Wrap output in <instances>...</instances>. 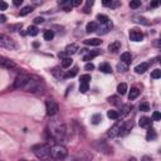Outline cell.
I'll return each instance as SVG.
<instances>
[{
  "mask_svg": "<svg viewBox=\"0 0 161 161\" xmlns=\"http://www.w3.org/2000/svg\"><path fill=\"white\" fill-rule=\"evenodd\" d=\"M48 132L52 139L56 141H63L67 135L66 124L60 120H52L48 125Z\"/></svg>",
  "mask_w": 161,
  "mask_h": 161,
  "instance_id": "obj_1",
  "label": "cell"
},
{
  "mask_svg": "<svg viewBox=\"0 0 161 161\" xmlns=\"http://www.w3.org/2000/svg\"><path fill=\"white\" fill-rule=\"evenodd\" d=\"M33 151H34V155L40 160H48L52 158V146H49L47 144L34 146Z\"/></svg>",
  "mask_w": 161,
  "mask_h": 161,
  "instance_id": "obj_2",
  "label": "cell"
},
{
  "mask_svg": "<svg viewBox=\"0 0 161 161\" xmlns=\"http://www.w3.org/2000/svg\"><path fill=\"white\" fill-rule=\"evenodd\" d=\"M68 155V151L67 149L60 144H56L52 146V159H56V160H63L66 159Z\"/></svg>",
  "mask_w": 161,
  "mask_h": 161,
  "instance_id": "obj_3",
  "label": "cell"
},
{
  "mask_svg": "<svg viewBox=\"0 0 161 161\" xmlns=\"http://www.w3.org/2000/svg\"><path fill=\"white\" fill-rule=\"evenodd\" d=\"M0 47H3V48H6V49H15L17 48V45H15L14 43V40L13 39H10L9 37H6V35H4V34H1L0 35Z\"/></svg>",
  "mask_w": 161,
  "mask_h": 161,
  "instance_id": "obj_4",
  "label": "cell"
},
{
  "mask_svg": "<svg viewBox=\"0 0 161 161\" xmlns=\"http://www.w3.org/2000/svg\"><path fill=\"white\" fill-rule=\"evenodd\" d=\"M29 78L30 77H28V76H25V74L18 76V77L15 78V80H14V88H17V90H24V87L26 86Z\"/></svg>",
  "mask_w": 161,
  "mask_h": 161,
  "instance_id": "obj_5",
  "label": "cell"
},
{
  "mask_svg": "<svg viewBox=\"0 0 161 161\" xmlns=\"http://www.w3.org/2000/svg\"><path fill=\"white\" fill-rule=\"evenodd\" d=\"M45 108H47V115L48 116H54V115L58 113V105H57L56 101L53 99H48L45 102Z\"/></svg>",
  "mask_w": 161,
  "mask_h": 161,
  "instance_id": "obj_6",
  "label": "cell"
},
{
  "mask_svg": "<svg viewBox=\"0 0 161 161\" xmlns=\"http://www.w3.org/2000/svg\"><path fill=\"white\" fill-rule=\"evenodd\" d=\"M24 91L25 92H32V93H35V92L40 91V82H38V80H34L32 78H29L28 83H26V86L24 87Z\"/></svg>",
  "mask_w": 161,
  "mask_h": 161,
  "instance_id": "obj_7",
  "label": "cell"
},
{
  "mask_svg": "<svg viewBox=\"0 0 161 161\" xmlns=\"http://www.w3.org/2000/svg\"><path fill=\"white\" fill-rule=\"evenodd\" d=\"M94 146L99 152H105V154H110V152H112V151H111V147L107 145L106 141H103V140L97 141V142L94 144Z\"/></svg>",
  "mask_w": 161,
  "mask_h": 161,
  "instance_id": "obj_8",
  "label": "cell"
},
{
  "mask_svg": "<svg viewBox=\"0 0 161 161\" xmlns=\"http://www.w3.org/2000/svg\"><path fill=\"white\" fill-rule=\"evenodd\" d=\"M130 39L132 42H141L144 39V34L141 30H137V29H131L130 30Z\"/></svg>",
  "mask_w": 161,
  "mask_h": 161,
  "instance_id": "obj_9",
  "label": "cell"
},
{
  "mask_svg": "<svg viewBox=\"0 0 161 161\" xmlns=\"http://www.w3.org/2000/svg\"><path fill=\"white\" fill-rule=\"evenodd\" d=\"M77 52H78V45L77 44H71L66 48V51H64L63 53H59V57H64V56L71 57V56L76 54Z\"/></svg>",
  "mask_w": 161,
  "mask_h": 161,
  "instance_id": "obj_10",
  "label": "cell"
},
{
  "mask_svg": "<svg viewBox=\"0 0 161 161\" xmlns=\"http://www.w3.org/2000/svg\"><path fill=\"white\" fill-rule=\"evenodd\" d=\"M132 122L131 121H126L124 124H121V128H120V136H126L127 133L131 131L132 128Z\"/></svg>",
  "mask_w": 161,
  "mask_h": 161,
  "instance_id": "obj_11",
  "label": "cell"
},
{
  "mask_svg": "<svg viewBox=\"0 0 161 161\" xmlns=\"http://www.w3.org/2000/svg\"><path fill=\"white\" fill-rule=\"evenodd\" d=\"M120 128H121V125L120 124H116L115 126H112L110 130H108V137L110 139H115V137L120 136Z\"/></svg>",
  "mask_w": 161,
  "mask_h": 161,
  "instance_id": "obj_12",
  "label": "cell"
},
{
  "mask_svg": "<svg viewBox=\"0 0 161 161\" xmlns=\"http://www.w3.org/2000/svg\"><path fill=\"white\" fill-rule=\"evenodd\" d=\"M0 64H1L3 67H5V68H15V63L13 62V60H10V59H8V58H4V57H1L0 58Z\"/></svg>",
  "mask_w": 161,
  "mask_h": 161,
  "instance_id": "obj_13",
  "label": "cell"
},
{
  "mask_svg": "<svg viewBox=\"0 0 161 161\" xmlns=\"http://www.w3.org/2000/svg\"><path fill=\"white\" fill-rule=\"evenodd\" d=\"M147 68H149V63H141L139 66L135 67V72L137 74H142L147 71Z\"/></svg>",
  "mask_w": 161,
  "mask_h": 161,
  "instance_id": "obj_14",
  "label": "cell"
},
{
  "mask_svg": "<svg viewBox=\"0 0 161 161\" xmlns=\"http://www.w3.org/2000/svg\"><path fill=\"white\" fill-rule=\"evenodd\" d=\"M139 124H140L141 127H150V126L152 125V120L150 117H141Z\"/></svg>",
  "mask_w": 161,
  "mask_h": 161,
  "instance_id": "obj_15",
  "label": "cell"
},
{
  "mask_svg": "<svg viewBox=\"0 0 161 161\" xmlns=\"http://www.w3.org/2000/svg\"><path fill=\"white\" fill-rule=\"evenodd\" d=\"M120 48H121V43L118 40H115V42H112V43L108 45V51L112 52V53L118 52V51H120Z\"/></svg>",
  "mask_w": 161,
  "mask_h": 161,
  "instance_id": "obj_16",
  "label": "cell"
},
{
  "mask_svg": "<svg viewBox=\"0 0 161 161\" xmlns=\"http://www.w3.org/2000/svg\"><path fill=\"white\" fill-rule=\"evenodd\" d=\"M102 43V40L101 39H98V38H91V39H86L84 40V44L86 45H99Z\"/></svg>",
  "mask_w": 161,
  "mask_h": 161,
  "instance_id": "obj_17",
  "label": "cell"
},
{
  "mask_svg": "<svg viewBox=\"0 0 161 161\" xmlns=\"http://www.w3.org/2000/svg\"><path fill=\"white\" fill-rule=\"evenodd\" d=\"M97 29H98V25H97V23H94V22H90V23L87 24V26H86V32H87V33L96 32Z\"/></svg>",
  "mask_w": 161,
  "mask_h": 161,
  "instance_id": "obj_18",
  "label": "cell"
},
{
  "mask_svg": "<svg viewBox=\"0 0 161 161\" xmlns=\"http://www.w3.org/2000/svg\"><path fill=\"white\" fill-rule=\"evenodd\" d=\"M121 60H122V62H125V63H127V64H130V63H131V60H132L131 53H128V52L122 53V54H121Z\"/></svg>",
  "mask_w": 161,
  "mask_h": 161,
  "instance_id": "obj_19",
  "label": "cell"
},
{
  "mask_svg": "<svg viewBox=\"0 0 161 161\" xmlns=\"http://www.w3.org/2000/svg\"><path fill=\"white\" fill-rule=\"evenodd\" d=\"M126 92H127V84L124 83V82L118 84V86H117V93L124 96V94H126Z\"/></svg>",
  "mask_w": 161,
  "mask_h": 161,
  "instance_id": "obj_20",
  "label": "cell"
},
{
  "mask_svg": "<svg viewBox=\"0 0 161 161\" xmlns=\"http://www.w3.org/2000/svg\"><path fill=\"white\" fill-rule=\"evenodd\" d=\"M139 94H140V90L136 87H133V88H131V91H130V93H128V99L130 101H131V99H135Z\"/></svg>",
  "mask_w": 161,
  "mask_h": 161,
  "instance_id": "obj_21",
  "label": "cell"
},
{
  "mask_svg": "<svg viewBox=\"0 0 161 161\" xmlns=\"http://www.w3.org/2000/svg\"><path fill=\"white\" fill-rule=\"evenodd\" d=\"M99 54V51H93V52H90L88 54H86L83 57V60H86V62H88V60H92L94 58V57H97Z\"/></svg>",
  "mask_w": 161,
  "mask_h": 161,
  "instance_id": "obj_22",
  "label": "cell"
},
{
  "mask_svg": "<svg viewBox=\"0 0 161 161\" xmlns=\"http://www.w3.org/2000/svg\"><path fill=\"white\" fill-rule=\"evenodd\" d=\"M73 63V59L72 57H67V58H63L62 59V68H69Z\"/></svg>",
  "mask_w": 161,
  "mask_h": 161,
  "instance_id": "obj_23",
  "label": "cell"
},
{
  "mask_svg": "<svg viewBox=\"0 0 161 161\" xmlns=\"http://www.w3.org/2000/svg\"><path fill=\"white\" fill-rule=\"evenodd\" d=\"M107 117L111 118V120H117V118H120V113L115 110H110L107 111Z\"/></svg>",
  "mask_w": 161,
  "mask_h": 161,
  "instance_id": "obj_24",
  "label": "cell"
},
{
  "mask_svg": "<svg viewBox=\"0 0 161 161\" xmlns=\"http://www.w3.org/2000/svg\"><path fill=\"white\" fill-rule=\"evenodd\" d=\"M99 71L103 72V73H111L112 72V68L108 63H102L101 66H99Z\"/></svg>",
  "mask_w": 161,
  "mask_h": 161,
  "instance_id": "obj_25",
  "label": "cell"
},
{
  "mask_svg": "<svg viewBox=\"0 0 161 161\" xmlns=\"http://www.w3.org/2000/svg\"><path fill=\"white\" fill-rule=\"evenodd\" d=\"M127 69H128V64L127 63H125V62H121L117 64V71L118 72H122V73H125V72H127Z\"/></svg>",
  "mask_w": 161,
  "mask_h": 161,
  "instance_id": "obj_26",
  "label": "cell"
},
{
  "mask_svg": "<svg viewBox=\"0 0 161 161\" xmlns=\"http://www.w3.org/2000/svg\"><path fill=\"white\" fill-rule=\"evenodd\" d=\"M52 73L54 74L58 79H62V78H64V77H67V74H64L62 71H59V68H54V69L52 71Z\"/></svg>",
  "mask_w": 161,
  "mask_h": 161,
  "instance_id": "obj_27",
  "label": "cell"
},
{
  "mask_svg": "<svg viewBox=\"0 0 161 161\" xmlns=\"http://www.w3.org/2000/svg\"><path fill=\"white\" fill-rule=\"evenodd\" d=\"M33 11V8L32 6H24L23 9L20 10V17H25V15L30 14Z\"/></svg>",
  "mask_w": 161,
  "mask_h": 161,
  "instance_id": "obj_28",
  "label": "cell"
},
{
  "mask_svg": "<svg viewBox=\"0 0 161 161\" xmlns=\"http://www.w3.org/2000/svg\"><path fill=\"white\" fill-rule=\"evenodd\" d=\"M120 101H121V99H120V97H118V96H111V97L108 98V102L112 103V105H116V106H118L121 103Z\"/></svg>",
  "mask_w": 161,
  "mask_h": 161,
  "instance_id": "obj_29",
  "label": "cell"
},
{
  "mask_svg": "<svg viewBox=\"0 0 161 161\" xmlns=\"http://www.w3.org/2000/svg\"><path fill=\"white\" fill-rule=\"evenodd\" d=\"M97 20L101 23V24H105V23H107L110 20V18L107 17V15H105V14H98L97 15Z\"/></svg>",
  "mask_w": 161,
  "mask_h": 161,
  "instance_id": "obj_30",
  "label": "cell"
},
{
  "mask_svg": "<svg viewBox=\"0 0 161 161\" xmlns=\"http://www.w3.org/2000/svg\"><path fill=\"white\" fill-rule=\"evenodd\" d=\"M54 38V32L53 30H45L44 32V39L45 40H52Z\"/></svg>",
  "mask_w": 161,
  "mask_h": 161,
  "instance_id": "obj_31",
  "label": "cell"
},
{
  "mask_svg": "<svg viewBox=\"0 0 161 161\" xmlns=\"http://www.w3.org/2000/svg\"><path fill=\"white\" fill-rule=\"evenodd\" d=\"M38 33H39V30H38V28H37V26L32 25V26H29V28H28V34H29V35H32V37H35Z\"/></svg>",
  "mask_w": 161,
  "mask_h": 161,
  "instance_id": "obj_32",
  "label": "cell"
},
{
  "mask_svg": "<svg viewBox=\"0 0 161 161\" xmlns=\"http://www.w3.org/2000/svg\"><path fill=\"white\" fill-rule=\"evenodd\" d=\"M101 121H102V116L99 113H96V115H93V116H92V124H93V125H97Z\"/></svg>",
  "mask_w": 161,
  "mask_h": 161,
  "instance_id": "obj_33",
  "label": "cell"
},
{
  "mask_svg": "<svg viewBox=\"0 0 161 161\" xmlns=\"http://www.w3.org/2000/svg\"><path fill=\"white\" fill-rule=\"evenodd\" d=\"M141 6V0H131L130 1V8L131 9H137Z\"/></svg>",
  "mask_w": 161,
  "mask_h": 161,
  "instance_id": "obj_34",
  "label": "cell"
},
{
  "mask_svg": "<svg viewBox=\"0 0 161 161\" xmlns=\"http://www.w3.org/2000/svg\"><path fill=\"white\" fill-rule=\"evenodd\" d=\"M146 139H147L149 141L155 140V139H156V132L154 131V130H149V131H147V135H146Z\"/></svg>",
  "mask_w": 161,
  "mask_h": 161,
  "instance_id": "obj_35",
  "label": "cell"
},
{
  "mask_svg": "<svg viewBox=\"0 0 161 161\" xmlns=\"http://www.w3.org/2000/svg\"><path fill=\"white\" fill-rule=\"evenodd\" d=\"M77 73H78V67H73L71 71L67 72V77H71L72 78V77H74Z\"/></svg>",
  "mask_w": 161,
  "mask_h": 161,
  "instance_id": "obj_36",
  "label": "cell"
},
{
  "mask_svg": "<svg viewBox=\"0 0 161 161\" xmlns=\"http://www.w3.org/2000/svg\"><path fill=\"white\" fill-rule=\"evenodd\" d=\"M140 111H142V112H147V111H150V105H149L147 102H142L140 105Z\"/></svg>",
  "mask_w": 161,
  "mask_h": 161,
  "instance_id": "obj_37",
  "label": "cell"
},
{
  "mask_svg": "<svg viewBox=\"0 0 161 161\" xmlns=\"http://www.w3.org/2000/svg\"><path fill=\"white\" fill-rule=\"evenodd\" d=\"M84 152H86V151H80L79 154L77 155V159H80V160H88V159L92 158V155H86Z\"/></svg>",
  "mask_w": 161,
  "mask_h": 161,
  "instance_id": "obj_38",
  "label": "cell"
},
{
  "mask_svg": "<svg viewBox=\"0 0 161 161\" xmlns=\"http://www.w3.org/2000/svg\"><path fill=\"white\" fill-rule=\"evenodd\" d=\"M90 80H91V76L90 74H83V76H80V78H79L80 83H88Z\"/></svg>",
  "mask_w": 161,
  "mask_h": 161,
  "instance_id": "obj_39",
  "label": "cell"
},
{
  "mask_svg": "<svg viewBox=\"0 0 161 161\" xmlns=\"http://www.w3.org/2000/svg\"><path fill=\"white\" fill-rule=\"evenodd\" d=\"M151 77L154 78V79L161 78V69H155V71H152V73H151Z\"/></svg>",
  "mask_w": 161,
  "mask_h": 161,
  "instance_id": "obj_40",
  "label": "cell"
},
{
  "mask_svg": "<svg viewBox=\"0 0 161 161\" xmlns=\"http://www.w3.org/2000/svg\"><path fill=\"white\" fill-rule=\"evenodd\" d=\"M90 90V86H88V83H80L79 86V91L82 92V93H86V92Z\"/></svg>",
  "mask_w": 161,
  "mask_h": 161,
  "instance_id": "obj_41",
  "label": "cell"
},
{
  "mask_svg": "<svg viewBox=\"0 0 161 161\" xmlns=\"http://www.w3.org/2000/svg\"><path fill=\"white\" fill-rule=\"evenodd\" d=\"M152 120H154V121H161V112L155 111V112L152 113Z\"/></svg>",
  "mask_w": 161,
  "mask_h": 161,
  "instance_id": "obj_42",
  "label": "cell"
},
{
  "mask_svg": "<svg viewBox=\"0 0 161 161\" xmlns=\"http://www.w3.org/2000/svg\"><path fill=\"white\" fill-rule=\"evenodd\" d=\"M0 6H1V8H0V10H1V11H4V10H6V8H8V4H6L5 1H4V0H0Z\"/></svg>",
  "mask_w": 161,
  "mask_h": 161,
  "instance_id": "obj_43",
  "label": "cell"
},
{
  "mask_svg": "<svg viewBox=\"0 0 161 161\" xmlns=\"http://www.w3.org/2000/svg\"><path fill=\"white\" fill-rule=\"evenodd\" d=\"M150 5H151V8H158L160 5V0H151Z\"/></svg>",
  "mask_w": 161,
  "mask_h": 161,
  "instance_id": "obj_44",
  "label": "cell"
},
{
  "mask_svg": "<svg viewBox=\"0 0 161 161\" xmlns=\"http://www.w3.org/2000/svg\"><path fill=\"white\" fill-rule=\"evenodd\" d=\"M84 69H86V71H93L94 69V66L92 63H87L86 66H84Z\"/></svg>",
  "mask_w": 161,
  "mask_h": 161,
  "instance_id": "obj_45",
  "label": "cell"
},
{
  "mask_svg": "<svg viewBox=\"0 0 161 161\" xmlns=\"http://www.w3.org/2000/svg\"><path fill=\"white\" fill-rule=\"evenodd\" d=\"M113 3V0H102V4L103 6H111Z\"/></svg>",
  "mask_w": 161,
  "mask_h": 161,
  "instance_id": "obj_46",
  "label": "cell"
},
{
  "mask_svg": "<svg viewBox=\"0 0 161 161\" xmlns=\"http://www.w3.org/2000/svg\"><path fill=\"white\" fill-rule=\"evenodd\" d=\"M124 112H122V115H124V116H126V115H127L128 112H130V106L128 105H126V106H124Z\"/></svg>",
  "mask_w": 161,
  "mask_h": 161,
  "instance_id": "obj_47",
  "label": "cell"
},
{
  "mask_svg": "<svg viewBox=\"0 0 161 161\" xmlns=\"http://www.w3.org/2000/svg\"><path fill=\"white\" fill-rule=\"evenodd\" d=\"M43 22H44V19L42 17H37L35 19H34V23H35V24H42Z\"/></svg>",
  "mask_w": 161,
  "mask_h": 161,
  "instance_id": "obj_48",
  "label": "cell"
},
{
  "mask_svg": "<svg viewBox=\"0 0 161 161\" xmlns=\"http://www.w3.org/2000/svg\"><path fill=\"white\" fill-rule=\"evenodd\" d=\"M83 0H72V5L73 6H79L80 4H82Z\"/></svg>",
  "mask_w": 161,
  "mask_h": 161,
  "instance_id": "obj_49",
  "label": "cell"
},
{
  "mask_svg": "<svg viewBox=\"0 0 161 161\" xmlns=\"http://www.w3.org/2000/svg\"><path fill=\"white\" fill-rule=\"evenodd\" d=\"M23 1H24V0H13V4L15 6H20L23 4Z\"/></svg>",
  "mask_w": 161,
  "mask_h": 161,
  "instance_id": "obj_50",
  "label": "cell"
},
{
  "mask_svg": "<svg viewBox=\"0 0 161 161\" xmlns=\"http://www.w3.org/2000/svg\"><path fill=\"white\" fill-rule=\"evenodd\" d=\"M94 4V0H87V8H90Z\"/></svg>",
  "mask_w": 161,
  "mask_h": 161,
  "instance_id": "obj_51",
  "label": "cell"
},
{
  "mask_svg": "<svg viewBox=\"0 0 161 161\" xmlns=\"http://www.w3.org/2000/svg\"><path fill=\"white\" fill-rule=\"evenodd\" d=\"M0 22H1V23H5L6 22V18H5V15H4V14L0 15Z\"/></svg>",
  "mask_w": 161,
  "mask_h": 161,
  "instance_id": "obj_52",
  "label": "cell"
},
{
  "mask_svg": "<svg viewBox=\"0 0 161 161\" xmlns=\"http://www.w3.org/2000/svg\"><path fill=\"white\" fill-rule=\"evenodd\" d=\"M72 6H73V5H66V6H64V11H71Z\"/></svg>",
  "mask_w": 161,
  "mask_h": 161,
  "instance_id": "obj_53",
  "label": "cell"
},
{
  "mask_svg": "<svg viewBox=\"0 0 161 161\" xmlns=\"http://www.w3.org/2000/svg\"><path fill=\"white\" fill-rule=\"evenodd\" d=\"M155 45H156V47H160V48H161V39L156 42V43H155Z\"/></svg>",
  "mask_w": 161,
  "mask_h": 161,
  "instance_id": "obj_54",
  "label": "cell"
},
{
  "mask_svg": "<svg viewBox=\"0 0 161 161\" xmlns=\"http://www.w3.org/2000/svg\"><path fill=\"white\" fill-rule=\"evenodd\" d=\"M68 1H71V0H59L60 4H66V3H68Z\"/></svg>",
  "mask_w": 161,
  "mask_h": 161,
  "instance_id": "obj_55",
  "label": "cell"
},
{
  "mask_svg": "<svg viewBox=\"0 0 161 161\" xmlns=\"http://www.w3.org/2000/svg\"><path fill=\"white\" fill-rule=\"evenodd\" d=\"M160 63H161V58H160Z\"/></svg>",
  "mask_w": 161,
  "mask_h": 161,
  "instance_id": "obj_56",
  "label": "cell"
},
{
  "mask_svg": "<svg viewBox=\"0 0 161 161\" xmlns=\"http://www.w3.org/2000/svg\"><path fill=\"white\" fill-rule=\"evenodd\" d=\"M160 4H161V0H160Z\"/></svg>",
  "mask_w": 161,
  "mask_h": 161,
  "instance_id": "obj_57",
  "label": "cell"
}]
</instances>
